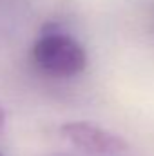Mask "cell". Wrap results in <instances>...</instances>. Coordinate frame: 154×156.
Returning <instances> with one entry per match:
<instances>
[{
	"label": "cell",
	"mask_w": 154,
	"mask_h": 156,
	"mask_svg": "<svg viewBox=\"0 0 154 156\" xmlns=\"http://www.w3.org/2000/svg\"><path fill=\"white\" fill-rule=\"evenodd\" d=\"M35 67L53 78H71L87 67V53L83 45L69 33L49 27L35 40L31 47Z\"/></svg>",
	"instance_id": "cell-1"
},
{
	"label": "cell",
	"mask_w": 154,
	"mask_h": 156,
	"mask_svg": "<svg viewBox=\"0 0 154 156\" xmlns=\"http://www.w3.org/2000/svg\"><path fill=\"white\" fill-rule=\"evenodd\" d=\"M60 134L73 147L89 154H120L129 149V144L113 131L94 125L91 122H65Z\"/></svg>",
	"instance_id": "cell-2"
},
{
	"label": "cell",
	"mask_w": 154,
	"mask_h": 156,
	"mask_svg": "<svg viewBox=\"0 0 154 156\" xmlns=\"http://www.w3.org/2000/svg\"><path fill=\"white\" fill-rule=\"evenodd\" d=\"M4 123H5V113H4V109L0 107V131L4 129Z\"/></svg>",
	"instance_id": "cell-3"
},
{
	"label": "cell",
	"mask_w": 154,
	"mask_h": 156,
	"mask_svg": "<svg viewBox=\"0 0 154 156\" xmlns=\"http://www.w3.org/2000/svg\"><path fill=\"white\" fill-rule=\"evenodd\" d=\"M0 156H2V154H0Z\"/></svg>",
	"instance_id": "cell-4"
}]
</instances>
